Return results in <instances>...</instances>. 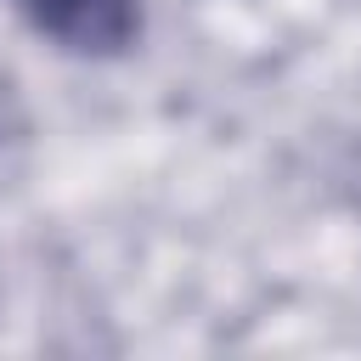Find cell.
Here are the masks:
<instances>
[{
  "mask_svg": "<svg viewBox=\"0 0 361 361\" xmlns=\"http://www.w3.org/2000/svg\"><path fill=\"white\" fill-rule=\"evenodd\" d=\"M39 39L73 56H118L141 34V0H11Z\"/></svg>",
  "mask_w": 361,
  "mask_h": 361,
  "instance_id": "1",
  "label": "cell"
}]
</instances>
